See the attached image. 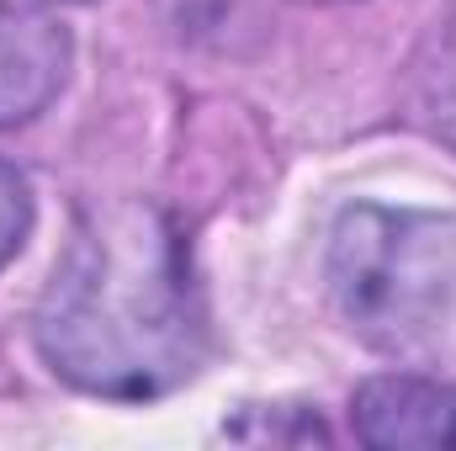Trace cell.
I'll use <instances>...</instances> for the list:
<instances>
[{
    "label": "cell",
    "mask_w": 456,
    "mask_h": 451,
    "mask_svg": "<svg viewBox=\"0 0 456 451\" xmlns=\"http://www.w3.org/2000/svg\"><path fill=\"white\" fill-rule=\"evenodd\" d=\"M48 366L102 398H159L202 361V303L175 224L149 202L96 208L37 308Z\"/></svg>",
    "instance_id": "cell-1"
},
{
    "label": "cell",
    "mask_w": 456,
    "mask_h": 451,
    "mask_svg": "<svg viewBox=\"0 0 456 451\" xmlns=\"http://www.w3.org/2000/svg\"><path fill=\"white\" fill-rule=\"evenodd\" d=\"M345 324L403 366L456 372V213L355 208L330 244Z\"/></svg>",
    "instance_id": "cell-2"
},
{
    "label": "cell",
    "mask_w": 456,
    "mask_h": 451,
    "mask_svg": "<svg viewBox=\"0 0 456 451\" xmlns=\"http://www.w3.org/2000/svg\"><path fill=\"white\" fill-rule=\"evenodd\" d=\"M355 436L382 451H441L456 447V382L441 377H371L355 393Z\"/></svg>",
    "instance_id": "cell-3"
},
{
    "label": "cell",
    "mask_w": 456,
    "mask_h": 451,
    "mask_svg": "<svg viewBox=\"0 0 456 451\" xmlns=\"http://www.w3.org/2000/svg\"><path fill=\"white\" fill-rule=\"evenodd\" d=\"M64 70L69 32L32 5H0V127L43 112L59 96Z\"/></svg>",
    "instance_id": "cell-4"
},
{
    "label": "cell",
    "mask_w": 456,
    "mask_h": 451,
    "mask_svg": "<svg viewBox=\"0 0 456 451\" xmlns=\"http://www.w3.org/2000/svg\"><path fill=\"white\" fill-rule=\"evenodd\" d=\"M32 228V197H27V181L16 176V165L0 160V266L21 250Z\"/></svg>",
    "instance_id": "cell-5"
},
{
    "label": "cell",
    "mask_w": 456,
    "mask_h": 451,
    "mask_svg": "<svg viewBox=\"0 0 456 451\" xmlns=\"http://www.w3.org/2000/svg\"><path fill=\"white\" fill-rule=\"evenodd\" d=\"M324 5H330V0H324Z\"/></svg>",
    "instance_id": "cell-6"
}]
</instances>
